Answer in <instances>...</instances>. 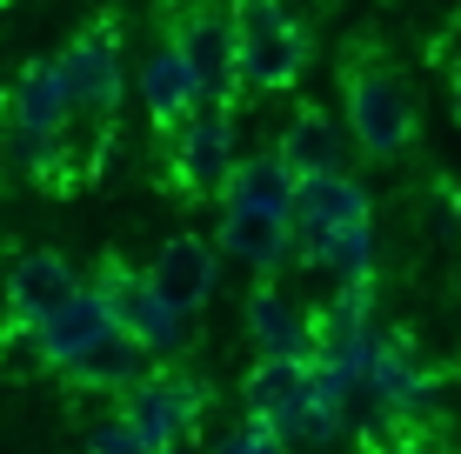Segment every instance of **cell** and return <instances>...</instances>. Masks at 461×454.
<instances>
[{
    "mask_svg": "<svg viewBox=\"0 0 461 454\" xmlns=\"http://www.w3.org/2000/svg\"><path fill=\"white\" fill-rule=\"evenodd\" d=\"M375 261H381L375 221L341 227V234H328V241L301 247V268H321L328 280H335V288H361V280H375Z\"/></svg>",
    "mask_w": 461,
    "mask_h": 454,
    "instance_id": "21",
    "label": "cell"
},
{
    "mask_svg": "<svg viewBox=\"0 0 461 454\" xmlns=\"http://www.w3.org/2000/svg\"><path fill=\"white\" fill-rule=\"evenodd\" d=\"M294 167L281 161L275 147H261V154H241L234 161V174L228 187H221V214H261V221H288L294 214Z\"/></svg>",
    "mask_w": 461,
    "mask_h": 454,
    "instance_id": "18",
    "label": "cell"
},
{
    "mask_svg": "<svg viewBox=\"0 0 461 454\" xmlns=\"http://www.w3.org/2000/svg\"><path fill=\"white\" fill-rule=\"evenodd\" d=\"M248 334H254V354L314 361V307L288 280H254L248 288Z\"/></svg>",
    "mask_w": 461,
    "mask_h": 454,
    "instance_id": "15",
    "label": "cell"
},
{
    "mask_svg": "<svg viewBox=\"0 0 461 454\" xmlns=\"http://www.w3.org/2000/svg\"><path fill=\"white\" fill-rule=\"evenodd\" d=\"M7 120H14V134H21L27 154H54L60 140H68V128L81 114H74L54 60H27L21 67V81H14V93H7Z\"/></svg>",
    "mask_w": 461,
    "mask_h": 454,
    "instance_id": "9",
    "label": "cell"
},
{
    "mask_svg": "<svg viewBox=\"0 0 461 454\" xmlns=\"http://www.w3.org/2000/svg\"><path fill=\"white\" fill-rule=\"evenodd\" d=\"M221 268H228V261H221V247L208 241V234H174L161 254L148 261V280H154V294H161L174 315L201 321L208 301L221 294Z\"/></svg>",
    "mask_w": 461,
    "mask_h": 454,
    "instance_id": "8",
    "label": "cell"
},
{
    "mask_svg": "<svg viewBox=\"0 0 461 454\" xmlns=\"http://www.w3.org/2000/svg\"><path fill=\"white\" fill-rule=\"evenodd\" d=\"M134 87H140V107H148V120H154V134H181L187 120H194V107L208 101L194 81V67H187V54L174 47L167 34L140 54V74H134Z\"/></svg>",
    "mask_w": 461,
    "mask_h": 454,
    "instance_id": "14",
    "label": "cell"
},
{
    "mask_svg": "<svg viewBox=\"0 0 461 454\" xmlns=\"http://www.w3.org/2000/svg\"><path fill=\"white\" fill-rule=\"evenodd\" d=\"M101 334H114V307H107V294H101V280H87L81 294H68V301L54 307L41 327H27V348H34V361L41 368H74L81 354L94 348Z\"/></svg>",
    "mask_w": 461,
    "mask_h": 454,
    "instance_id": "11",
    "label": "cell"
},
{
    "mask_svg": "<svg viewBox=\"0 0 461 454\" xmlns=\"http://www.w3.org/2000/svg\"><path fill=\"white\" fill-rule=\"evenodd\" d=\"M81 288H87V280L74 274L68 254L34 247V254H21V261H14V274H7V321L14 327H41L68 294H81Z\"/></svg>",
    "mask_w": 461,
    "mask_h": 454,
    "instance_id": "17",
    "label": "cell"
},
{
    "mask_svg": "<svg viewBox=\"0 0 461 454\" xmlns=\"http://www.w3.org/2000/svg\"><path fill=\"white\" fill-rule=\"evenodd\" d=\"M0 7H7V0H0Z\"/></svg>",
    "mask_w": 461,
    "mask_h": 454,
    "instance_id": "25",
    "label": "cell"
},
{
    "mask_svg": "<svg viewBox=\"0 0 461 454\" xmlns=\"http://www.w3.org/2000/svg\"><path fill=\"white\" fill-rule=\"evenodd\" d=\"M214 454H294L288 441H281L275 428H261V421H241L234 434H221V448Z\"/></svg>",
    "mask_w": 461,
    "mask_h": 454,
    "instance_id": "23",
    "label": "cell"
},
{
    "mask_svg": "<svg viewBox=\"0 0 461 454\" xmlns=\"http://www.w3.org/2000/svg\"><path fill=\"white\" fill-rule=\"evenodd\" d=\"M341 107H348V140H355L361 161L388 167L402 161L408 147H415V93H408V81L394 67H381V60H355L348 67V87H341Z\"/></svg>",
    "mask_w": 461,
    "mask_h": 454,
    "instance_id": "2",
    "label": "cell"
},
{
    "mask_svg": "<svg viewBox=\"0 0 461 454\" xmlns=\"http://www.w3.org/2000/svg\"><path fill=\"white\" fill-rule=\"evenodd\" d=\"M234 161H241V140H234V107H228V101H201L194 120L174 134V181H181L187 194H201V200H208V194L221 200Z\"/></svg>",
    "mask_w": 461,
    "mask_h": 454,
    "instance_id": "7",
    "label": "cell"
},
{
    "mask_svg": "<svg viewBox=\"0 0 461 454\" xmlns=\"http://www.w3.org/2000/svg\"><path fill=\"white\" fill-rule=\"evenodd\" d=\"M60 87H68L74 114L81 120H114L121 114V93H127V60H121V34L114 21H87L81 34L54 54Z\"/></svg>",
    "mask_w": 461,
    "mask_h": 454,
    "instance_id": "5",
    "label": "cell"
},
{
    "mask_svg": "<svg viewBox=\"0 0 461 454\" xmlns=\"http://www.w3.org/2000/svg\"><path fill=\"white\" fill-rule=\"evenodd\" d=\"M361 221H375V200H368V187H361L355 167H335V174H308V181L294 187L288 234H294L301 247L328 241V234H341V227H361Z\"/></svg>",
    "mask_w": 461,
    "mask_h": 454,
    "instance_id": "10",
    "label": "cell"
},
{
    "mask_svg": "<svg viewBox=\"0 0 461 454\" xmlns=\"http://www.w3.org/2000/svg\"><path fill=\"white\" fill-rule=\"evenodd\" d=\"M214 247L228 268H248L254 280H288V268H301V241L288 221H261V214H221Z\"/></svg>",
    "mask_w": 461,
    "mask_h": 454,
    "instance_id": "16",
    "label": "cell"
},
{
    "mask_svg": "<svg viewBox=\"0 0 461 454\" xmlns=\"http://www.w3.org/2000/svg\"><path fill=\"white\" fill-rule=\"evenodd\" d=\"M101 294H107V307H114V327H127V334L148 348V361L154 368H174L187 354V341H194V321L187 315H174V307L154 294V280L148 268H127V261H107L101 274Z\"/></svg>",
    "mask_w": 461,
    "mask_h": 454,
    "instance_id": "3",
    "label": "cell"
},
{
    "mask_svg": "<svg viewBox=\"0 0 461 454\" xmlns=\"http://www.w3.org/2000/svg\"><path fill=\"white\" fill-rule=\"evenodd\" d=\"M148 368H154V361H148V348H140L127 327H114V334H101L74 368H60V381H68L74 395H114V401H121Z\"/></svg>",
    "mask_w": 461,
    "mask_h": 454,
    "instance_id": "19",
    "label": "cell"
},
{
    "mask_svg": "<svg viewBox=\"0 0 461 454\" xmlns=\"http://www.w3.org/2000/svg\"><path fill=\"white\" fill-rule=\"evenodd\" d=\"M314 401V361H288V354H254L248 381H241V408L248 421H261V428H275L281 441L294 434V421L308 414Z\"/></svg>",
    "mask_w": 461,
    "mask_h": 454,
    "instance_id": "13",
    "label": "cell"
},
{
    "mask_svg": "<svg viewBox=\"0 0 461 454\" xmlns=\"http://www.w3.org/2000/svg\"><path fill=\"white\" fill-rule=\"evenodd\" d=\"M161 454H187V448H161Z\"/></svg>",
    "mask_w": 461,
    "mask_h": 454,
    "instance_id": "24",
    "label": "cell"
},
{
    "mask_svg": "<svg viewBox=\"0 0 461 454\" xmlns=\"http://www.w3.org/2000/svg\"><path fill=\"white\" fill-rule=\"evenodd\" d=\"M167 40L187 54V67H194V81L208 101H241V74H234V21L228 7H214V0H181V7H167Z\"/></svg>",
    "mask_w": 461,
    "mask_h": 454,
    "instance_id": "6",
    "label": "cell"
},
{
    "mask_svg": "<svg viewBox=\"0 0 461 454\" xmlns=\"http://www.w3.org/2000/svg\"><path fill=\"white\" fill-rule=\"evenodd\" d=\"M121 414L134 421V434L148 441L154 454L161 448H187L208 421V387L181 368H148L134 387L121 395Z\"/></svg>",
    "mask_w": 461,
    "mask_h": 454,
    "instance_id": "4",
    "label": "cell"
},
{
    "mask_svg": "<svg viewBox=\"0 0 461 454\" xmlns=\"http://www.w3.org/2000/svg\"><path fill=\"white\" fill-rule=\"evenodd\" d=\"M428 395H435V374L421 368L415 341H408L402 327H375L368 374H361V401H375L381 414H415Z\"/></svg>",
    "mask_w": 461,
    "mask_h": 454,
    "instance_id": "12",
    "label": "cell"
},
{
    "mask_svg": "<svg viewBox=\"0 0 461 454\" xmlns=\"http://www.w3.org/2000/svg\"><path fill=\"white\" fill-rule=\"evenodd\" d=\"M87 454H154V448L140 441V434H134V421H127V414L114 408L107 421H94V428H87Z\"/></svg>",
    "mask_w": 461,
    "mask_h": 454,
    "instance_id": "22",
    "label": "cell"
},
{
    "mask_svg": "<svg viewBox=\"0 0 461 454\" xmlns=\"http://www.w3.org/2000/svg\"><path fill=\"white\" fill-rule=\"evenodd\" d=\"M275 154L294 167V181H308V174H335V167H348V147H341L335 120H328V114H314V107H301L288 128H281Z\"/></svg>",
    "mask_w": 461,
    "mask_h": 454,
    "instance_id": "20",
    "label": "cell"
},
{
    "mask_svg": "<svg viewBox=\"0 0 461 454\" xmlns=\"http://www.w3.org/2000/svg\"><path fill=\"white\" fill-rule=\"evenodd\" d=\"M228 21L241 93H288L308 74V34L288 13V0H228Z\"/></svg>",
    "mask_w": 461,
    "mask_h": 454,
    "instance_id": "1",
    "label": "cell"
}]
</instances>
